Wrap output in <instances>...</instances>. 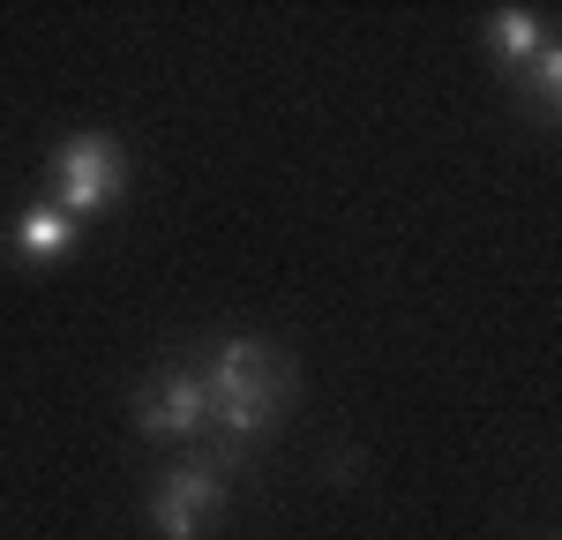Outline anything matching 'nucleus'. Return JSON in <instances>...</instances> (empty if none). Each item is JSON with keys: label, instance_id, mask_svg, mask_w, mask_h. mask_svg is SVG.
Listing matches in <instances>:
<instances>
[{"label": "nucleus", "instance_id": "1", "mask_svg": "<svg viewBox=\"0 0 562 540\" xmlns=\"http://www.w3.org/2000/svg\"><path fill=\"white\" fill-rule=\"evenodd\" d=\"M203 383H211V420L225 436H262L278 420V405L293 398V360L262 338H233Z\"/></svg>", "mask_w": 562, "mask_h": 540}, {"label": "nucleus", "instance_id": "4", "mask_svg": "<svg viewBox=\"0 0 562 540\" xmlns=\"http://www.w3.org/2000/svg\"><path fill=\"white\" fill-rule=\"evenodd\" d=\"M135 420H143V436H195L203 420H211V383L203 375H188V368H173V375H150L143 391H135Z\"/></svg>", "mask_w": 562, "mask_h": 540}, {"label": "nucleus", "instance_id": "6", "mask_svg": "<svg viewBox=\"0 0 562 540\" xmlns=\"http://www.w3.org/2000/svg\"><path fill=\"white\" fill-rule=\"evenodd\" d=\"M487 45H495V60H510V68H532V60L548 53L532 8H495V15H487Z\"/></svg>", "mask_w": 562, "mask_h": 540}, {"label": "nucleus", "instance_id": "7", "mask_svg": "<svg viewBox=\"0 0 562 540\" xmlns=\"http://www.w3.org/2000/svg\"><path fill=\"white\" fill-rule=\"evenodd\" d=\"M532 98H540L548 113H562V45H548V53L532 60Z\"/></svg>", "mask_w": 562, "mask_h": 540}, {"label": "nucleus", "instance_id": "5", "mask_svg": "<svg viewBox=\"0 0 562 540\" xmlns=\"http://www.w3.org/2000/svg\"><path fill=\"white\" fill-rule=\"evenodd\" d=\"M76 248V218L60 211V203H31L23 218H15V256H31V263H60Z\"/></svg>", "mask_w": 562, "mask_h": 540}, {"label": "nucleus", "instance_id": "3", "mask_svg": "<svg viewBox=\"0 0 562 540\" xmlns=\"http://www.w3.org/2000/svg\"><path fill=\"white\" fill-rule=\"evenodd\" d=\"M225 503V465L217 458H195V465H173L158 495H150V526L158 540H195L211 526V510Z\"/></svg>", "mask_w": 562, "mask_h": 540}, {"label": "nucleus", "instance_id": "2", "mask_svg": "<svg viewBox=\"0 0 562 540\" xmlns=\"http://www.w3.org/2000/svg\"><path fill=\"white\" fill-rule=\"evenodd\" d=\"M121 188H128V158H121L113 135H68V143L53 150V203L76 225H83L90 211H113Z\"/></svg>", "mask_w": 562, "mask_h": 540}]
</instances>
